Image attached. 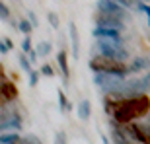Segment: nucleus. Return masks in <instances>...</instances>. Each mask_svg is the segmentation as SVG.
Instances as JSON below:
<instances>
[{
    "mask_svg": "<svg viewBox=\"0 0 150 144\" xmlns=\"http://www.w3.org/2000/svg\"><path fill=\"white\" fill-rule=\"evenodd\" d=\"M20 134H2V138H0V142L2 144H16V142H20Z\"/></svg>",
    "mask_w": 150,
    "mask_h": 144,
    "instance_id": "obj_16",
    "label": "nucleus"
},
{
    "mask_svg": "<svg viewBox=\"0 0 150 144\" xmlns=\"http://www.w3.org/2000/svg\"><path fill=\"white\" fill-rule=\"evenodd\" d=\"M96 39H109V41H117V43L123 45V37H121V31L119 29H113V28H103V25H96V29L92 31Z\"/></svg>",
    "mask_w": 150,
    "mask_h": 144,
    "instance_id": "obj_5",
    "label": "nucleus"
},
{
    "mask_svg": "<svg viewBox=\"0 0 150 144\" xmlns=\"http://www.w3.org/2000/svg\"><path fill=\"white\" fill-rule=\"evenodd\" d=\"M37 80H39V72L31 70L29 72V86H37Z\"/></svg>",
    "mask_w": 150,
    "mask_h": 144,
    "instance_id": "obj_25",
    "label": "nucleus"
},
{
    "mask_svg": "<svg viewBox=\"0 0 150 144\" xmlns=\"http://www.w3.org/2000/svg\"><path fill=\"white\" fill-rule=\"evenodd\" d=\"M68 35L72 43V59H78L80 56V37H78V28L74 22H68Z\"/></svg>",
    "mask_w": 150,
    "mask_h": 144,
    "instance_id": "obj_7",
    "label": "nucleus"
},
{
    "mask_svg": "<svg viewBox=\"0 0 150 144\" xmlns=\"http://www.w3.org/2000/svg\"><path fill=\"white\" fill-rule=\"evenodd\" d=\"M90 113H92V103L88 100H82L78 103V117L82 121H86V119H90Z\"/></svg>",
    "mask_w": 150,
    "mask_h": 144,
    "instance_id": "obj_12",
    "label": "nucleus"
},
{
    "mask_svg": "<svg viewBox=\"0 0 150 144\" xmlns=\"http://www.w3.org/2000/svg\"><path fill=\"white\" fill-rule=\"evenodd\" d=\"M41 74L47 76V78H53V76H55V70H53L51 64H43V66H41Z\"/></svg>",
    "mask_w": 150,
    "mask_h": 144,
    "instance_id": "obj_21",
    "label": "nucleus"
},
{
    "mask_svg": "<svg viewBox=\"0 0 150 144\" xmlns=\"http://www.w3.org/2000/svg\"><path fill=\"white\" fill-rule=\"evenodd\" d=\"M2 131H22V117L18 115V113H14V115H10L8 119L6 117H2Z\"/></svg>",
    "mask_w": 150,
    "mask_h": 144,
    "instance_id": "obj_8",
    "label": "nucleus"
},
{
    "mask_svg": "<svg viewBox=\"0 0 150 144\" xmlns=\"http://www.w3.org/2000/svg\"><path fill=\"white\" fill-rule=\"evenodd\" d=\"M96 8L101 14H111V16H119V18H127V12L123 8V4L119 0H100Z\"/></svg>",
    "mask_w": 150,
    "mask_h": 144,
    "instance_id": "obj_4",
    "label": "nucleus"
},
{
    "mask_svg": "<svg viewBox=\"0 0 150 144\" xmlns=\"http://www.w3.org/2000/svg\"><path fill=\"white\" fill-rule=\"evenodd\" d=\"M28 18H29V20H31V23H33L35 28H37V25H39V22H37V16H35L33 12H29V14H28Z\"/></svg>",
    "mask_w": 150,
    "mask_h": 144,
    "instance_id": "obj_26",
    "label": "nucleus"
},
{
    "mask_svg": "<svg viewBox=\"0 0 150 144\" xmlns=\"http://www.w3.org/2000/svg\"><path fill=\"white\" fill-rule=\"evenodd\" d=\"M96 25H103V28H113V29H119V31H123L125 29V23L121 22V18L119 16H111V14H101L98 16V20H96Z\"/></svg>",
    "mask_w": 150,
    "mask_h": 144,
    "instance_id": "obj_6",
    "label": "nucleus"
},
{
    "mask_svg": "<svg viewBox=\"0 0 150 144\" xmlns=\"http://www.w3.org/2000/svg\"><path fill=\"white\" fill-rule=\"evenodd\" d=\"M0 18H2V22H10V10L4 2L0 4Z\"/></svg>",
    "mask_w": 150,
    "mask_h": 144,
    "instance_id": "obj_18",
    "label": "nucleus"
},
{
    "mask_svg": "<svg viewBox=\"0 0 150 144\" xmlns=\"http://www.w3.org/2000/svg\"><path fill=\"white\" fill-rule=\"evenodd\" d=\"M150 66V59L148 56H134L133 62L129 64V68H131V72H140L144 70V68Z\"/></svg>",
    "mask_w": 150,
    "mask_h": 144,
    "instance_id": "obj_11",
    "label": "nucleus"
},
{
    "mask_svg": "<svg viewBox=\"0 0 150 144\" xmlns=\"http://www.w3.org/2000/svg\"><path fill=\"white\" fill-rule=\"evenodd\" d=\"M18 28L22 29V33H23V35H29L31 31H33L35 25L31 23V20H29V18H28V20H25V18H22V20H20V23H18Z\"/></svg>",
    "mask_w": 150,
    "mask_h": 144,
    "instance_id": "obj_13",
    "label": "nucleus"
},
{
    "mask_svg": "<svg viewBox=\"0 0 150 144\" xmlns=\"http://www.w3.org/2000/svg\"><path fill=\"white\" fill-rule=\"evenodd\" d=\"M140 2H146V4H148V2H150V0H140Z\"/></svg>",
    "mask_w": 150,
    "mask_h": 144,
    "instance_id": "obj_28",
    "label": "nucleus"
},
{
    "mask_svg": "<svg viewBox=\"0 0 150 144\" xmlns=\"http://www.w3.org/2000/svg\"><path fill=\"white\" fill-rule=\"evenodd\" d=\"M88 66L92 68L94 72H115V74H123V76H127L131 68L125 66L123 62L119 61H113L109 56H103V55H98V56H92L88 62Z\"/></svg>",
    "mask_w": 150,
    "mask_h": 144,
    "instance_id": "obj_3",
    "label": "nucleus"
},
{
    "mask_svg": "<svg viewBox=\"0 0 150 144\" xmlns=\"http://www.w3.org/2000/svg\"><path fill=\"white\" fill-rule=\"evenodd\" d=\"M47 20H49V23L51 25H53V28H59V16H57V14H53V12H49V14H47Z\"/></svg>",
    "mask_w": 150,
    "mask_h": 144,
    "instance_id": "obj_23",
    "label": "nucleus"
},
{
    "mask_svg": "<svg viewBox=\"0 0 150 144\" xmlns=\"http://www.w3.org/2000/svg\"><path fill=\"white\" fill-rule=\"evenodd\" d=\"M55 144H67V134L62 133V131H59L55 134Z\"/></svg>",
    "mask_w": 150,
    "mask_h": 144,
    "instance_id": "obj_24",
    "label": "nucleus"
},
{
    "mask_svg": "<svg viewBox=\"0 0 150 144\" xmlns=\"http://www.w3.org/2000/svg\"><path fill=\"white\" fill-rule=\"evenodd\" d=\"M20 66H22V70L23 72H31V61H29V59H25V53H22V55H20Z\"/></svg>",
    "mask_w": 150,
    "mask_h": 144,
    "instance_id": "obj_17",
    "label": "nucleus"
},
{
    "mask_svg": "<svg viewBox=\"0 0 150 144\" xmlns=\"http://www.w3.org/2000/svg\"><path fill=\"white\" fill-rule=\"evenodd\" d=\"M59 107H61V111L72 109V105L67 101V95H64V92H62V90H59Z\"/></svg>",
    "mask_w": 150,
    "mask_h": 144,
    "instance_id": "obj_15",
    "label": "nucleus"
},
{
    "mask_svg": "<svg viewBox=\"0 0 150 144\" xmlns=\"http://www.w3.org/2000/svg\"><path fill=\"white\" fill-rule=\"evenodd\" d=\"M51 49H53V45L49 43V41H41V43L37 45V53L39 56H47L51 53Z\"/></svg>",
    "mask_w": 150,
    "mask_h": 144,
    "instance_id": "obj_14",
    "label": "nucleus"
},
{
    "mask_svg": "<svg viewBox=\"0 0 150 144\" xmlns=\"http://www.w3.org/2000/svg\"><path fill=\"white\" fill-rule=\"evenodd\" d=\"M96 53L98 55H103V56H109L113 61H119V62H125L129 61V53L121 43H117V41H109V39H98V43H96Z\"/></svg>",
    "mask_w": 150,
    "mask_h": 144,
    "instance_id": "obj_2",
    "label": "nucleus"
},
{
    "mask_svg": "<svg viewBox=\"0 0 150 144\" xmlns=\"http://www.w3.org/2000/svg\"><path fill=\"white\" fill-rule=\"evenodd\" d=\"M28 55H29V61L35 62V61H37V55H39V53H37V49H35V51H31V53H28Z\"/></svg>",
    "mask_w": 150,
    "mask_h": 144,
    "instance_id": "obj_27",
    "label": "nucleus"
},
{
    "mask_svg": "<svg viewBox=\"0 0 150 144\" xmlns=\"http://www.w3.org/2000/svg\"><path fill=\"white\" fill-rule=\"evenodd\" d=\"M2 97H4V101H12V100L18 97L16 86H14L10 80H6V78H2Z\"/></svg>",
    "mask_w": 150,
    "mask_h": 144,
    "instance_id": "obj_9",
    "label": "nucleus"
},
{
    "mask_svg": "<svg viewBox=\"0 0 150 144\" xmlns=\"http://www.w3.org/2000/svg\"><path fill=\"white\" fill-rule=\"evenodd\" d=\"M148 109H150V100L144 94H137L119 101L113 117H115L117 123L127 125V123H133L137 117H144L148 113Z\"/></svg>",
    "mask_w": 150,
    "mask_h": 144,
    "instance_id": "obj_1",
    "label": "nucleus"
},
{
    "mask_svg": "<svg viewBox=\"0 0 150 144\" xmlns=\"http://www.w3.org/2000/svg\"><path fill=\"white\" fill-rule=\"evenodd\" d=\"M22 51L23 53H31V39H29V35H25V37H23V41H22Z\"/></svg>",
    "mask_w": 150,
    "mask_h": 144,
    "instance_id": "obj_20",
    "label": "nucleus"
},
{
    "mask_svg": "<svg viewBox=\"0 0 150 144\" xmlns=\"http://www.w3.org/2000/svg\"><path fill=\"white\" fill-rule=\"evenodd\" d=\"M57 62H59V68H61V72H62V78H64V84H68V76H70V70H68L67 51H59V53H57Z\"/></svg>",
    "mask_w": 150,
    "mask_h": 144,
    "instance_id": "obj_10",
    "label": "nucleus"
},
{
    "mask_svg": "<svg viewBox=\"0 0 150 144\" xmlns=\"http://www.w3.org/2000/svg\"><path fill=\"white\" fill-rule=\"evenodd\" d=\"M137 8H139V10H142L146 16H148V28H150V6L146 4V2H140V0H139V6H137Z\"/></svg>",
    "mask_w": 150,
    "mask_h": 144,
    "instance_id": "obj_22",
    "label": "nucleus"
},
{
    "mask_svg": "<svg viewBox=\"0 0 150 144\" xmlns=\"http://www.w3.org/2000/svg\"><path fill=\"white\" fill-rule=\"evenodd\" d=\"M10 49H12V41H10V39H2V41H0V53L6 55Z\"/></svg>",
    "mask_w": 150,
    "mask_h": 144,
    "instance_id": "obj_19",
    "label": "nucleus"
}]
</instances>
